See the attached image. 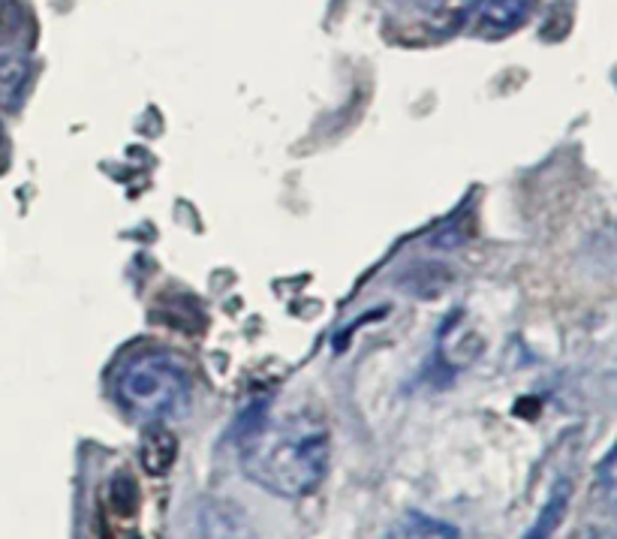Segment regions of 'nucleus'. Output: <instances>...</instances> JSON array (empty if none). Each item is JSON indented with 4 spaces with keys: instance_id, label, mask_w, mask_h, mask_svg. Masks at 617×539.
Returning a JSON list of instances; mask_svg holds the SVG:
<instances>
[{
    "instance_id": "8",
    "label": "nucleus",
    "mask_w": 617,
    "mask_h": 539,
    "mask_svg": "<svg viewBox=\"0 0 617 539\" xmlns=\"http://www.w3.org/2000/svg\"><path fill=\"white\" fill-rule=\"evenodd\" d=\"M564 507H567V498H564V494H557V498L548 500L546 509L539 512L537 525L527 530L521 539H551V530L557 528V521H560V516H564Z\"/></svg>"
},
{
    "instance_id": "2",
    "label": "nucleus",
    "mask_w": 617,
    "mask_h": 539,
    "mask_svg": "<svg viewBox=\"0 0 617 539\" xmlns=\"http://www.w3.org/2000/svg\"><path fill=\"white\" fill-rule=\"evenodd\" d=\"M115 395L130 416L143 422H166L187 416L190 410V374L178 359L148 353L121 367L115 380Z\"/></svg>"
},
{
    "instance_id": "3",
    "label": "nucleus",
    "mask_w": 617,
    "mask_h": 539,
    "mask_svg": "<svg viewBox=\"0 0 617 539\" xmlns=\"http://www.w3.org/2000/svg\"><path fill=\"white\" fill-rule=\"evenodd\" d=\"M199 525L205 539H256L244 509L233 500H208L199 509Z\"/></svg>"
},
{
    "instance_id": "7",
    "label": "nucleus",
    "mask_w": 617,
    "mask_h": 539,
    "mask_svg": "<svg viewBox=\"0 0 617 539\" xmlns=\"http://www.w3.org/2000/svg\"><path fill=\"white\" fill-rule=\"evenodd\" d=\"M383 539H461V530L449 521L410 509L385 528Z\"/></svg>"
},
{
    "instance_id": "6",
    "label": "nucleus",
    "mask_w": 617,
    "mask_h": 539,
    "mask_svg": "<svg viewBox=\"0 0 617 539\" xmlns=\"http://www.w3.org/2000/svg\"><path fill=\"white\" fill-rule=\"evenodd\" d=\"M31 82V61L19 51L0 49V109L16 112Z\"/></svg>"
},
{
    "instance_id": "9",
    "label": "nucleus",
    "mask_w": 617,
    "mask_h": 539,
    "mask_svg": "<svg viewBox=\"0 0 617 539\" xmlns=\"http://www.w3.org/2000/svg\"><path fill=\"white\" fill-rule=\"evenodd\" d=\"M16 33V12L10 0H0V46Z\"/></svg>"
},
{
    "instance_id": "1",
    "label": "nucleus",
    "mask_w": 617,
    "mask_h": 539,
    "mask_svg": "<svg viewBox=\"0 0 617 539\" xmlns=\"http://www.w3.org/2000/svg\"><path fill=\"white\" fill-rule=\"evenodd\" d=\"M244 477L274 498L298 500L314 494L329 473L332 438L316 413L293 410L259 416L238 438Z\"/></svg>"
},
{
    "instance_id": "5",
    "label": "nucleus",
    "mask_w": 617,
    "mask_h": 539,
    "mask_svg": "<svg viewBox=\"0 0 617 539\" xmlns=\"http://www.w3.org/2000/svg\"><path fill=\"white\" fill-rule=\"evenodd\" d=\"M533 3L537 0H479L476 19H479V28L486 33L503 37V33H512L530 19Z\"/></svg>"
},
{
    "instance_id": "4",
    "label": "nucleus",
    "mask_w": 617,
    "mask_h": 539,
    "mask_svg": "<svg viewBox=\"0 0 617 539\" xmlns=\"http://www.w3.org/2000/svg\"><path fill=\"white\" fill-rule=\"evenodd\" d=\"M175 458H178V438L166 428V422H148L139 440V461L145 473L166 477L175 468Z\"/></svg>"
},
{
    "instance_id": "10",
    "label": "nucleus",
    "mask_w": 617,
    "mask_h": 539,
    "mask_svg": "<svg viewBox=\"0 0 617 539\" xmlns=\"http://www.w3.org/2000/svg\"><path fill=\"white\" fill-rule=\"evenodd\" d=\"M572 539H615V537H611V530L606 528H581Z\"/></svg>"
}]
</instances>
